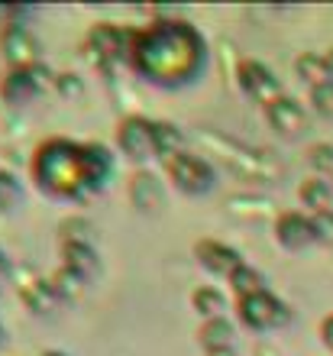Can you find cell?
Segmentation results:
<instances>
[{
    "label": "cell",
    "mask_w": 333,
    "mask_h": 356,
    "mask_svg": "<svg viewBox=\"0 0 333 356\" xmlns=\"http://www.w3.org/2000/svg\"><path fill=\"white\" fill-rule=\"evenodd\" d=\"M46 72L42 68H33V65H26V68H13L7 75V81H3V97L7 101H13V104H26L29 97H39V91L46 88Z\"/></svg>",
    "instance_id": "5b68a950"
},
{
    "label": "cell",
    "mask_w": 333,
    "mask_h": 356,
    "mask_svg": "<svg viewBox=\"0 0 333 356\" xmlns=\"http://www.w3.org/2000/svg\"><path fill=\"white\" fill-rule=\"evenodd\" d=\"M266 117L278 133H291V136H298V133L307 130V113L301 111V104L288 101V97H275L272 104H266Z\"/></svg>",
    "instance_id": "ba28073f"
},
{
    "label": "cell",
    "mask_w": 333,
    "mask_h": 356,
    "mask_svg": "<svg viewBox=\"0 0 333 356\" xmlns=\"http://www.w3.org/2000/svg\"><path fill=\"white\" fill-rule=\"evenodd\" d=\"M230 282L236 285V295H240V298H250V295H256V291H266V289H262V285H266V282H262V275H259V272H252L250 266H243V269L233 272Z\"/></svg>",
    "instance_id": "ac0fdd59"
},
{
    "label": "cell",
    "mask_w": 333,
    "mask_h": 356,
    "mask_svg": "<svg viewBox=\"0 0 333 356\" xmlns=\"http://www.w3.org/2000/svg\"><path fill=\"white\" fill-rule=\"evenodd\" d=\"M3 56L17 68H26L33 62V56H36V39L29 36L23 26H10L3 33Z\"/></svg>",
    "instance_id": "7c38bea8"
},
{
    "label": "cell",
    "mask_w": 333,
    "mask_h": 356,
    "mask_svg": "<svg viewBox=\"0 0 333 356\" xmlns=\"http://www.w3.org/2000/svg\"><path fill=\"white\" fill-rule=\"evenodd\" d=\"M23 191H19L17 178L10 175V172H0V211H7V207H17Z\"/></svg>",
    "instance_id": "44dd1931"
},
{
    "label": "cell",
    "mask_w": 333,
    "mask_h": 356,
    "mask_svg": "<svg viewBox=\"0 0 333 356\" xmlns=\"http://www.w3.org/2000/svg\"><path fill=\"white\" fill-rule=\"evenodd\" d=\"M275 234H278V243L285 250H304V246H311L317 240L314 220H307L304 214H285L278 220Z\"/></svg>",
    "instance_id": "9c48e42d"
},
{
    "label": "cell",
    "mask_w": 333,
    "mask_h": 356,
    "mask_svg": "<svg viewBox=\"0 0 333 356\" xmlns=\"http://www.w3.org/2000/svg\"><path fill=\"white\" fill-rule=\"evenodd\" d=\"M3 269H7V259H3V256H0V275H3Z\"/></svg>",
    "instance_id": "4316f807"
},
{
    "label": "cell",
    "mask_w": 333,
    "mask_h": 356,
    "mask_svg": "<svg viewBox=\"0 0 333 356\" xmlns=\"http://www.w3.org/2000/svg\"><path fill=\"white\" fill-rule=\"evenodd\" d=\"M120 149L133 159H149L156 152V143H152V123L143 120V117H130V120L120 123Z\"/></svg>",
    "instance_id": "8992f818"
},
{
    "label": "cell",
    "mask_w": 333,
    "mask_h": 356,
    "mask_svg": "<svg viewBox=\"0 0 333 356\" xmlns=\"http://www.w3.org/2000/svg\"><path fill=\"white\" fill-rule=\"evenodd\" d=\"M0 337H3V330H0Z\"/></svg>",
    "instance_id": "83f0119b"
},
{
    "label": "cell",
    "mask_w": 333,
    "mask_h": 356,
    "mask_svg": "<svg viewBox=\"0 0 333 356\" xmlns=\"http://www.w3.org/2000/svg\"><path fill=\"white\" fill-rule=\"evenodd\" d=\"M311 156H314V165H324V169H330L333 165V149L330 146H320V149H314Z\"/></svg>",
    "instance_id": "cb8c5ba5"
},
{
    "label": "cell",
    "mask_w": 333,
    "mask_h": 356,
    "mask_svg": "<svg viewBox=\"0 0 333 356\" xmlns=\"http://www.w3.org/2000/svg\"><path fill=\"white\" fill-rule=\"evenodd\" d=\"M240 85L250 97H256V101H262V104H272L278 97L275 75H272L268 68H262L259 62H243L240 65Z\"/></svg>",
    "instance_id": "52a82bcc"
},
{
    "label": "cell",
    "mask_w": 333,
    "mask_h": 356,
    "mask_svg": "<svg viewBox=\"0 0 333 356\" xmlns=\"http://www.w3.org/2000/svg\"><path fill=\"white\" fill-rule=\"evenodd\" d=\"M314 230L320 240H333V211L327 214H314Z\"/></svg>",
    "instance_id": "603a6c76"
},
{
    "label": "cell",
    "mask_w": 333,
    "mask_h": 356,
    "mask_svg": "<svg viewBox=\"0 0 333 356\" xmlns=\"http://www.w3.org/2000/svg\"><path fill=\"white\" fill-rule=\"evenodd\" d=\"M152 143H156V152L159 156H168V159H175L178 152H181V130H178L175 123H152Z\"/></svg>",
    "instance_id": "9a60e30c"
},
{
    "label": "cell",
    "mask_w": 333,
    "mask_h": 356,
    "mask_svg": "<svg viewBox=\"0 0 333 356\" xmlns=\"http://www.w3.org/2000/svg\"><path fill=\"white\" fill-rule=\"evenodd\" d=\"M168 175L188 195H204L213 185V169L195 152H178L175 159H168Z\"/></svg>",
    "instance_id": "3957f363"
},
{
    "label": "cell",
    "mask_w": 333,
    "mask_h": 356,
    "mask_svg": "<svg viewBox=\"0 0 333 356\" xmlns=\"http://www.w3.org/2000/svg\"><path fill=\"white\" fill-rule=\"evenodd\" d=\"M39 185L52 195L81 197L107 181L113 162L101 146H72V143H46L33 162Z\"/></svg>",
    "instance_id": "7a4b0ae2"
},
{
    "label": "cell",
    "mask_w": 333,
    "mask_h": 356,
    "mask_svg": "<svg viewBox=\"0 0 333 356\" xmlns=\"http://www.w3.org/2000/svg\"><path fill=\"white\" fill-rule=\"evenodd\" d=\"M240 318L256 330L266 327H278V324H288L291 311L282 305L278 298H272L268 291H256L250 298H240Z\"/></svg>",
    "instance_id": "277c9868"
},
{
    "label": "cell",
    "mask_w": 333,
    "mask_h": 356,
    "mask_svg": "<svg viewBox=\"0 0 333 356\" xmlns=\"http://www.w3.org/2000/svg\"><path fill=\"white\" fill-rule=\"evenodd\" d=\"M197 259H201L204 269H211L213 275H233L236 269H243V259L236 250H230V246L223 243H213V240H204V243H197Z\"/></svg>",
    "instance_id": "30bf717a"
},
{
    "label": "cell",
    "mask_w": 333,
    "mask_h": 356,
    "mask_svg": "<svg viewBox=\"0 0 333 356\" xmlns=\"http://www.w3.org/2000/svg\"><path fill=\"white\" fill-rule=\"evenodd\" d=\"M301 201L307 207H314L317 214H327V211H333V185L327 178H311L301 188Z\"/></svg>",
    "instance_id": "5bb4252c"
},
{
    "label": "cell",
    "mask_w": 333,
    "mask_h": 356,
    "mask_svg": "<svg viewBox=\"0 0 333 356\" xmlns=\"http://www.w3.org/2000/svg\"><path fill=\"white\" fill-rule=\"evenodd\" d=\"M133 201L139 207H152L159 201V185L152 175H139L133 178Z\"/></svg>",
    "instance_id": "ffe728a7"
},
{
    "label": "cell",
    "mask_w": 333,
    "mask_h": 356,
    "mask_svg": "<svg viewBox=\"0 0 333 356\" xmlns=\"http://www.w3.org/2000/svg\"><path fill=\"white\" fill-rule=\"evenodd\" d=\"M65 259L68 272H74L78 279L91 282L94 275H97V256H94V250L88 243H65Z\"/></svg>",
    "instance_id": "4fadbf2b"
},
{
    "label": "cell",
    "mask_w": 333,
    "mask_h": 356,
    "mask_svg": "<svg viewBox=\"0 0 333 356\" xmlns=\"http://www.w3.org/2000/svg\"><path fill=\"white\" fill-rule=\"evenodd\" d=\"M230 337H233V327L223 318H211L201 327L204 347H211V350H227V347H230Z\"/></svg>",
    "instance_id": "e0dca14e"
},
{
    "label": "cell",
    "mask_w": 333,
    "mask_h": 356,
    "mask_svg": "<svg viewBox=\"0 0 333 356\" xmlns=\"http://www.w3.org/2000/svg\"><path fill=\"white\" fill-rule=\"evenodd\" d=\"M133 36L136 33H120L117 26H97L91 33V49L101 62H113L120 52H127V46H133Z\"/></svg>",
    "instance_id": "8fae6325"
},
{
    "label": "cell",
    "mask_w": 333,
    "mask_h": 356,
    "mask_svg": "<svg viewBox=\"0 0 333 356\" xmlns=\"http://www.w3.org/2000/svg\"><path fill=\"white\" fill-rule=\"evenodd\" d=\"M133 65L149 81H191L204 65V42L188 23H159L133 36Z\"/></svg>",
    "instance_id": "6da1fadb"
},
{
    "label": "cell",
    "mask_w": 333,
    "mask_h": 356,
    "mask_svg": "<svg viewBox=\"0 0 333 356\" xmlns=\"http://www.w3.org/2000/svg\"><path fill=\"white\" fill-rule=\"evenodd\" d=\"M298 75L304 78V81H311V88L333 81L330 68H327V58H317L314 52H304V56L298 58Z\"/></svg>",
    "instance_id": "2e32d148"
},
{
    "label": "cell",
    "mask_w": 333,
    "mask_h": 356,
    "mask_svg": "<svg viewBox=\"0 0 333 356\" xmlns=\"http://www.w3.org/2000/svg\"><path fill=\"white\" fill-rule=\"evenodd\" d=\"M311 97H314L317 111H320V113H330V117H333V81L311 88Z\"/></svg>",
    "instance_id": "7402d4cb"
},
{
    "label": "cell",
    "mask_w": 333,
    "mask_h": 356,
    "mask_svg": "<svg viewBox=\"0 0 333 356\" xmlns=\"http://www.w3.org/2000/svg\"><path fill=\"white\" fill-rule=\"evenodd\" d=\"M320 334H324V343H327V347H333V318H327V321H324Z\"/></svg>",
    "instance_id": "d4e9b609"
},
{
    "label": "cell",
    "mask_w": 333,
    "mask_h": 356,
    "mask_svg": "<svg viewBox=\"0 0 333 356\" xmlns=\"http://www.w3.org/2000/svg\"><path fill=\"white\" fill-rule=\"evenodd\" d=\"M195 308L201 311V314H207V318H220V311L227 308V301H223V295L217 289H197Z\"/></svg>",
    "instance_id": "d6986e66"
},
{
    "label": "cell",
    "mask_w": 333,
    "mask_h": 356,
    "mask_svg": "<svg viewBox=\"0 0 333 356\" xmlns=\"http://www.w3.org/2000/svg\"><path fill=\"white\" fill-rule=\"evenodd\" d=\"M327 68H330V75H333V52L327 56Z\"/></svg>",
    "instance_id": "484cf974"
}]
</instances>
